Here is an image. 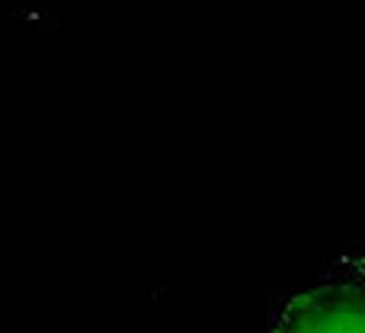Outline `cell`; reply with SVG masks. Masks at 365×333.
<instances>
[{
    "instance_id": "6da1fadb",
    "label": "cell",
    "mask_w": 365,
    "mask_h": 333,
    "mask_svg": "<svg viewBox=\"0 0 365 333\" xmlns=\"http://www.w3.org/2000/svg\"><path fill=\"white\" fill-rule=\"evenodd\" d=\"M276 333H365V244L334 250L311 276L279 285L266 298Z\"/></svg>"
}]
</instances>
